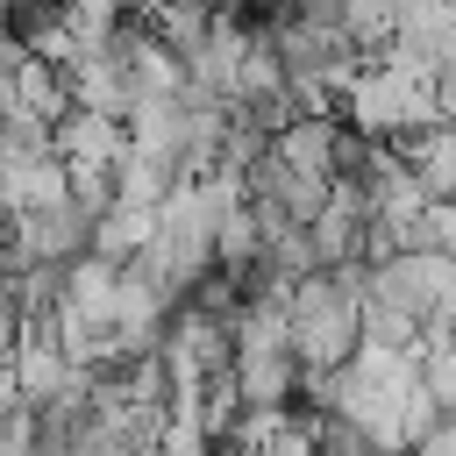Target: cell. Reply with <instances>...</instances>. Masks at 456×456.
Returning <instances> with one entry per match:
<instances>
[{"label":"cell","mask_w":456,"mask_h":456,"mask_svg":"<svg viewBox=\"0 0 456 456\" xmlns=\"http://www.w3.org/2000/svg\"><path fill=\"white\" fill-rule=\"evenodd\" d=\"M57 7H71V0H57Z\"/></svg>","instance_id":"cell-10"},{"label":"cell","mask_w":456,"mask_h":456,"mask_svg":"<svg viewBox=\"0 0 456 456\" xmlns=\"http://www.w3.org/2000/svg\"><path fill=\"white\" fill-rule=\"evenodd\" d=\"M413 456H456V420H442L435 435H420V442H413Z\"/></svg>","instance_id":"cell-9"},{"label":"cell","mask_w":456,"mask_h":456,"mask_svg":"<svg viewBox=\"0 0 456 456\" xmlns=\"http://www.w3.org/2000/svg\"><path fill=\"white\" fill-rule=\"evenodd\" d=\"M306 235H314L321 271H349V264H363V235H370V221H363V214H349V207H328ZM363 271H370V264H363Z\"/></svg>","instance_id":"cell-6"},{"label":"cell","mask_w":456,"mask_h":456,"mask_svg":"<svg viewBox=\"0 0 456 456\" xmlns=\"http://www.w3.org/2000/svg\"><path fill=\"white\" fill-rule=\"evenodd\" d=\"M71 378H78V363H71V349H64L57 335H21V342H7V392H14V399L50 406Z\"/></svg>","instance_id":"cell-3"},{"label":"cell","mask_w":456,"mask_h":456,"mask_svg":"<svg viewBox=\"0 0 456 456\" xmlns=\"http://www.w3.org/2000/svg\"><path fill=\"white\" fill-rule=\"evenodd\" d=\"M164 456H214V435L200 428V413H171V435H164Z\"/></svg>","instance_id":"cell-8"},{"label":"cell","mask_w":456,"mask_h":456,"mask_svg":"<svg viewBox=\"0 0 456 456\" xmlns=\"http://www.w3.org/2000/svg\"><path fill=\"white\" fill-rule=\"evenodd\" d=\"M335 142H342V114H335V121H292V128L271 135V157L292 164V171L335 178Z\"/></svg>","instance_id":"cell-5"},{"label":"cell","mask_w":456,"mask_h":456,"mask_svg":"<svg viewBox=\"0 0 456 456\" xmlns=\"http://www.w3.org/2000/svg\"><path fill=\"white\" fill-rule=\"evenodd\" d=\"M57 157H64L71 171H121V157H128V121H114V114H71V121L57 128Z\"/></svg>","instance_id":"cell-4"},{"label":"cell","mask_w":456,"mask_h":456,"mask_svg":"<svg viewBox=\"0 0 456 456\" xmlns=\"http://www.w3.org/2000/svg\"><path fill=\"white\" fill-rule=\"evenodd\" d=\"M363 292H370V271H363V264H349V271H314V278L292 292V356L306 363V378L342 370V363L363 349Z\"/></svg>","instance_id":"cell-1"},{"label":"cell","mask_w":456,"mask_h":456,"mask_svg":"<svg viewBox=\"0 0 456 456\" xmlns=\"http://www.w3.org/2000/svg\"><path fill=\"white\" fill-rule=\"evenodd\" d=\"M449 7H456V0H449Z\"/></svg>","instance_id":"cell-11"},{"label":"cell","mask_w":456,"mask_h":456,"mask_svg":"<svg viewBox=\"0 0 456 456\" xmlns=\"http://www.w3.org/2000/svg\"><path fill=\"white\" fill-rule=\"evenodd\" d=\"M214 21H221V14H207L200 0H164V7L150 14V28H157V36H164V43H171V50L185 57V64H192V57L207 50V36H214Z\"/></svg>","instance_id":"cell-7"},{"label":"cell","mask_w":456,"mask_h":456,"mask_svg":"<svg viewBox=\"0 0 456 456\" xmlns=\"http://www.w3.org/2000/svg\"><path fill=\"white\" fill-rule=\"evenodd\" d=\"M370 292L392 299V306H406L420 328H435L442 306H449V292H456V264H449L442 249H406V256H392L385 271H370Z\"/></svg>","instance_id":"cell-2"}]
</instances>
